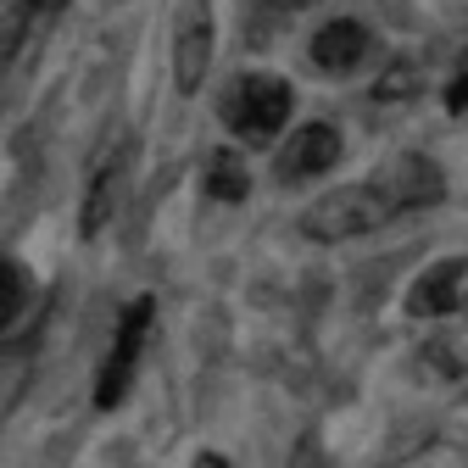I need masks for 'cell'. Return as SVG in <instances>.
<instances>
[{"label":"cell","instance_id":"obj_1","mask_svg":"<svg viewBox=\"0 0 468 468\" xmlns=\"http://www.w3.org/2000/svg\"><path fill=\"white\" fill-rule=\"evenodd\" d=\"M401 207L385 196L379 179H363V185H346V190H329L324 201H313L302 212V234L307 240H357V234H374L385 223H396Z\"/></svg>","mask_w":468,"mask_h":468},{"label":"cell","instance_id":"obj_2","mask_svg":"<svg viewBox=\"0 0 468 468\" xmlns=\"http://www.w3.org/2000/svg\"><path fill=\"white\" fill-rule=\"evenodd\" d=\"M223 117H229V129L240 134V140L262 145V140H273L284 129V117H290V84L273 79V73H251V79L234 84Z\"/></svg>","mask_w":468,"mask_h":468},{"label":"cell","instance_id":"obj_3","mask_svg":"<svg viewBox=\"0 0 468 468\" xmlns=\"http://www.w3.org/2000/svg\"><path fill=\"white\" fill-rule=\"evenodd\" d=\"M151 296H134L129 302V313H123V324H117V340H112V351H106V363H101V379H95V407H112L129 396V385H134V368H140V351H145V335H151Z\"/></svg>","mask_w":468,"mask_h":468},{"label":"cell","instance_id":"obj_4","mask_svg":"<svg viewBox=\"0 0 468 468\" xmlns=\"http://www.w3.org/2000/svg\"><path fill=\"white\" fill-rule=\"evenodd\" d=\"M207 68H212V0H179V17H173V84L196 95Z\"/></svg>","mask_w":468,"mask_h":468},{"label":"cell","instance_id":"obj_5","mask_svg":"<svg viewBox=\"0 0 468 468\" xmlns=\"http://www.w3.org/2000/svg\"><path fill=\"white\" fill-rule=\"evenodd\" d=\"M374 179L385 185V196L401 207V218L407 212H424V207H435L441 196H446V179H441V167L430 162V156H396V162H385Z\"/></svg>","mask_w":468,"mask_h":468},{"label":"cell","instance_id":"obj_6","mask_svg":"<svg viewBox=\"0 0 468 468\" xmlns=\"http://www.w3.org/2000/svg\"><path fill=\"white\" fill-rule=\"evenodd\" d=\"M340 162V134L329 123H302L296 134H290L284 156H279V179L296 185V179H318V173H329Z\"/></svg>","mask_w":468,"mask_h":468},{"label":"cell","instance_id":"obj_7","mask_svg":"<svg viewBox=\"0 0 468 468\" xmlns=\"http://www.w3.org/2000/svg\"><path fill=\"white\" fill-rule=\"evenodd\" d=\"M468 302V257H446V262H435L419 284H413V307L419 318H446V313H457Z\"/></svg>","mask_w":468,"mask_h":468},{"label":"cell","instance_id":"obj_8","mask_svg":"<svg viewBox=\"0 0 468 468\" xmlns=\"http://www.w3.org/2000/svg\"><path fill=\"white\" fill-rule=\"evenodd\" d=\"M363 56H368V28L357 17H335V23H324L313 34V62L324 73H351Z\"/></svg>","mask_w":468,"mask_h":468},{"label":"cell","instance_id":"obj_9","mask_svg":"<svg viewBox=\"0 0 468 468\" xmlns=\"http://www.w3.org/2000/svg\"><path fill=\"white\" fill-rule=\"evenodd\" d=\"M117 190H123V162L117 156H106L101 167H95V179H90V196H84V234H101L106 229V218L117 212Z\"/></svg>","mask_w":468,"mask_h":468},{"label":"cell","instance_id":"obj_10","mask_svg":"<svg viewBox=\"0 0 468 468\" xmlns=\"http://www.w3.org/2000/svg\"><path fill=\"white\" fill-rule=\"evenodd\" d=\"M207 196L212 201H246L251 196L246 162L234 156V151H212V162H207Z\"/></svg>","mask_w":468,"mask_h":468},{"label":"cell","instance_id":"obj_11","mask_svg":"<svg viewBox=\"0 0 468 468\" xmlns=\"http://www.w3.org/2000/svg\"><path fill=\"white\" fill-rule=\"evenodd\" d=\"M413 90H419L413 62H396V68H390V79H379V84H374V101H401V95H413Z\"/></svg>","mask_w":468,"mask_h":468},{"label":"cell","instance_id":"obj_12","mask_svg":"<svg viewBox=\"0 0 468 468\" xmlns=\"http://www.w3.org/2000/svg\"><path fill=\"white\" fill-rule=\"evenodd\" d=\"M23 296H28L23 268H17V262H6V324H17V313H23Z\"/></svg>","mask_w":468,"mask_h":468},{"label":"cell","instance_id":"obj_13","mask_svg":"<svg viewBox=\"0 0 468 468\" xmlns=\"http://www.w3.org/2000/svg\"><path fill=\"white\" fill-rule=\"evenodd\" d=\"M446 106H452V112H468V56H463V68H457V79H452V90H446Z\"/></svg>","mask_w":468,"mask_h":468},{"label":"cell","instance_id":"obj_14","mask_svg":"<svg viewBox=\"0 0 468 468\" xmlns=\"http://www.w3.org/2000/svg\"><path fill=\"white\" fill-rule=\"evenodd\" d=\"M196 468H229V463H223V457H212V452H207V457H196Z\"/></svg>","mask_w":468,"mask_h":468},{"label":"cell","instance_id":"obj_15","mask_svg":"<svg viewBox=\"0 0 468 468\" xmlns=\"http://www.w3.org/2000/svg\"><path fill=\"white\" fill-rule=\"evenodd\" d=\"M273 6H290V12H302V6H313V0H273Z\"/></svg>","mask_w":468,"mask_h":468},{"label":"cell","instance_id":"obj_16","mask_svg":"<svg viewBox=\"0 0 468 468\" xmlns=\"http://www.w3.org/2000/svg\"><path fill=\"white\" fill-rule=\"evenodd\" d=\"M463 307H468V302H463Z\"/></svg>","mask_w":468,"mask_h":468}]
</instances>
